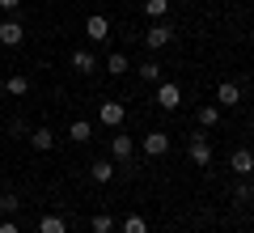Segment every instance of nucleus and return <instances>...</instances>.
Listing matches in <instances>:
<instances>
[{"instance_id":"obj_1","label":"nucleus","mask_w":254,"mask_h":233,"mask_svg":"<svg viewBox=\"0 0 254 233\" xmlns=\"http://www.w3.org/2000/svg\"><path fill=\"white\" fill-rule=\"evenodd\" d=\"M170 38H174V26H170V21H153V26L144 30V47H153V51H157V47H165Z\"/></svg>"},{"instance_id":"obj_2","label":"nucleus","mask_w":254,"mask_h":233,"mask_svg":"<svg viewBox=\"0 0 254 233\" xmlns=\"http://www.w3.org/2000/svg\"><path fill=\"white\" fill-rule=\"evenodd\" d=\"M229 170H233L237 178H250V174H254V153H250V149H233V157H229Z\"/></svg>"},{"instance_id":"obj_3","label":"nucleus","mask_w":254,"mask_h":233,"mask_svg":"<svg viewBox=\"0 0 254 233\" xmlns=\"http://www.w3.org/2000/svg\"><path fill=\"white\" fill-rule=\"evenodd\" d=\"M178 102H182V93H178V85H174V81L157 85V106H161V110H178Z\"/></svg>"},{"instance_id":"obj_4","label":"nucleus","mask_w":254,"mask_h":233,"mask_svg":"<svg viewBox=\"0 0 254 233\" xmlns=\"http://www.w3.org/2000/svg\"><path fill=\"white\" fill-rule=\"evenodd\" d=\"M21 38H26L21 21H13V17H4V21H0V43H4V47H21Z\"/></svg>"},{"instance_id":"obj_5","label":"nucleus","mask_w":254,"mask_h":233,"mask_svg":"<svg viewBox=\"0 0 254 233\" xmlns=\"http://www.w3.org/2000/svg\"><path fill=\"white\" fill-rule=\"evenodd\" d=\"M85 38H93V43H106V38H110V21L102 17V13H93V17L85 21Z\"/></svg>"},{"instance_id":"obj_6","label":"nucleus","mask_w":254,"mask_h":233,"mask_svg":"<svg viewBox=\"0 0 254 233\" xmlns=\"http://www.w3.org/2000/svg\"><path fill=\"white\" fill-rule=\"evenodd\" d=\"M190 161H195V165H212V144H208V136H190Z\"/></svg>"},{"instance_id":"obj_7","label":"nucleus","mask_w":254,"mask_h":233,"mask_svg":"<svg viewBox=\"0 0 254 233\" xmlns=\"http://www.w3.org/2000/svg\"><path fill=\"white\" fill-rule=\"evenodd\" d=\"M144 153L148 157H165V153H170V136L165 132H148L144 136Z\"/></svg>"},{"instance_id":"obj_8","label":"nucleus","mask_w":254,"mask_h":233,"mask_svg":"<svg viewBox=\"0 0 254 233\" xmlns=\"http://www.w3.org/2000/svg\"><path fill=\"white\" fill-rule=\"evenodd\" d=\"M98 119H102L106 127H119V123L127 119V110L119 106V102H102V106H98Z\"/></svg>"},{"instance_id":"obj_9","label":"nucleus","mask_w":254,"mask_h":233,"mask_svg":"<svg viewBox=\"0 0 254 233\" xmlns=\"http://www.w3.org/2000/svg\"><path fill=\"white\" fill-rule=\"evenodd\" d=\"M136 153V144H131V136H110V157L115 161H127Z\"/></svg>"},{"instance_id":"obj_10","label":"nucleus","mask_w":254,"mask_h":233,"mask_svg":"<svg viewBox=\"0 0 254 233\" xmlns=\"http://www.w3.org/2000/svg\"><path fill=\"white\" fill-rule=\"evenodd\" d=\"M237 102H242V89H237L233 81H225L216 89V106H237Z\"/></svg>"},{"instance_id":"obj_11","label":"nucleus","mask_w":254,"mask_h":233,"mask_svg":"<svg viewBox=\"0 0 254 233\" xmlns=\"http://www.w3.org/2000/svg\"><path fill=\"white\" fill-rule=\"evenodd\" d=\"M4 93H13V98H26V93H30V77H21V72H17V77H9V81H4Z\"/></svg>"},{"instance_id":"obj_12","label":"nucleus","mask_w":254,"mask_h":233,"mask_svg":"<svg viewBox=\"0 0 254 233\" xmlns=\"http://www.w3.org/2000/svg\"><path fill=\"white\" fill-rule=\"evenodd\" d=\"M89 178H93V182H102V187H106V182L115 178V165H110V161H93V165H89Z\"/></svg>"},{"instance_id":"obj_13","label":"nucleus","mask_w":254,"mask_h":233,"mask_svg":"<svg viewBox=\"0 0 254 233\" xmlns=\"http://www.w3.org/2000/svg\"><path fill=\"white\" fill-rule=\"evenodd\" d=\"M38 233H68L64 216H38Z\"/></svg>"},{"instance_id":"obj_14","label":"nucleus","mask_w":254,"mask_h":233,"mask_svg":"<svg viewBox=\"0 0 254 233\" xmlns=\"http://www.w3.org/2000/svg\"><path fill=\"white\" fill-rule=\"evenodd\" d=\"M30 144H34L38 153H47V149H51V144H55V136H51V127H38V132L30 136Z\"/></svg>"},{"instance_id":"obj_15","label":"nucleus","mask_w":254,"mask_h":233,"mask_svg":"<svg viewBox=\"0 0 254 233\" xmlns=\"http://www.w3.org/2000/svg\"><path fill=\"white\" fill-rule=\"evenodd\" d=\"M72 68L76 72H93V68H98V60H93L89 51H72Z\"/></svg>"},{"instance_id":"obj_16","label":"nucleus","mask_w":254,"mask_h":233,"mask_svg":"<svg viewBox=\"0 0 254 233\" xmlns=\"http://www.w3.org/2000/svg\"><path fill=\"white\" fill-rule=\"evenodd\" d=\"M140 81H148V85H157V81H161V64H153V60H148V64H140Z\"/></svg>"},{"instance_id":"obj_17","label":"nucleus","mask_w":254,"mask_h":233,"mask_svg":"<svg viewBox=\"0 0 254 233\" xmlns=\"http://www.w3.org/2000/svg\"><path fill=\"white\" fill-rule=\"evenodd\" d=\"M68 136H72V140H76V144H85V140H89V136H93V127H89V123H85V119H76V123H72V127H68Z\"/></svg>"},{"instance_id":"obj_18","label":"nucleus","mask_w":254,"mask_h":233,"mask_svg":"<svg viewBox=\"0 0 254 233\" xmlns=\"http://www.w3.org/2000/svg\"><path fill=\"white\" fill-rule=\"evenodd\" d=\"M144 13H148V17H157V21H161L165 13H170V0H144Z\"/></svg>"},{"instance_id":"obj_19","label":"nucleus","mask_w":254,"mask_h":233,"mask_svg":"<svg viewBox=\"0 0 254 233\" xmlns=\"http://www.w3.org/2000/svg\"><path fill=\"white\" fill-rule=\"evenodd\" d=\"M199 123L203 127H216L220 123V106H199Z\"/></svg>"},{"instance_id":"obj_20","label":"nucleus","mask_w":254,"mask_h":233,"mask_svg":"<svg viewBox=\"0 0 254 233\" xmlns=\"http://www.w3.org/2000/svg\"><path fill=\"white\" fill-rule=\"evenodd\" d=\"M17 208H21V199L13 195V191H4V195H0V212H4V216H13Z\"/></svg>"},{"instance_id":"obj_21","label":"nucleus","mask_w":254,"mask_h":233,"mask_svg":"<svg viewBox=\"0 0 254 233\" xmlns=\"http://www.w3.org/2000/svg\"><path fill=\"white\" fill-rule=\"evenodd\" d=\"M106 68H110V77H123V72H127V55H110V60H106Z\"/></svg>"},{"instance_id":"obj_22","label":"nucleus","mask_w":254,"mask_h":233,"mask_svg":"<svg viewBox=\"0 0 254 233\" xmlns=\"http://www.w3.org/2000/svg\"><path fill=\"white\" fill-rule=\"evenodd\" d=\"M123 233H148V221H144V216H127V221H123Z\"/></svg>"},{"instance_id":"obj_23","label":"nucleus","mask_w":254,"mask_h":233,"mask_svg":"<svg viewBox=\"0 0 254 233\" xmlns=\"http://www.w3.org/2000/svg\"><path fill=\"white\" fill-rule=\"evenodd\" d=\"M110 229H115V221H110L106 212H98V216H93V233H110Z\"/></svg>"},{"instance_id":"obj_24","label":"nucleus","mask_w":254,"mask_h":233,"mask_svg":"<svg viewBox=\"0 0 254 233\" xmlns=\"http://www.w3.org/2000/svg\"><path fill=\"white\" fill-rule=\"evenodd\" d=\"M17 4H21V0H0V9H4V13H13Z\"/></svg>"},{"instance_id":"obj_25","label":"nucleus","mask_w":254,"mask_h":233,"mask_svg":"<svg viewBox=\"0 0 254 233\" xmlns=\"http://www.w3.org/2000/svg\"><path fill=\"white\" fill-rule=\"evenodd\" d=\"M0 233H21V229H17L13 221H4V225H0Z\"/></svg>"},{"instance_id":"obj_26","label":"nucleus","mask_w":254,"mask_h":233,"mask_svg":"<svg viewBox=\"0 0 254 233\" xmlns=\"http://www.w3.org/2000/svg\"><path fill=\"white\" fill-rule=\"evenodd\" d=\"M0 98H4V81H0Z\"/></svg>"}]
</instances>
